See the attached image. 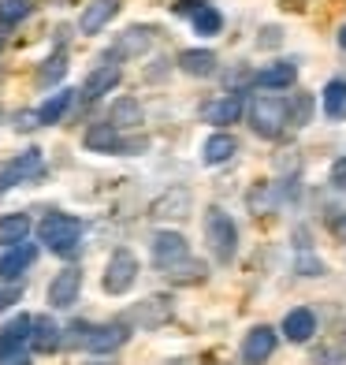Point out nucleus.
Listing matches in <instances>:
<instances>
[{
    "label": "nucleus",
    "instance_id": "obj_36",
    "mask_svg": "<svg viewBox=\"0 0 346 365\" xmlns=\"http://www.w3.org/2000/svg\"><path fill=\"white\" fill-rule=\"evenodd\" d=\"M34 127H41L38 112H19V115H15V130H34Z\"/></svg>",
    "mask_w": 346,
    "mask_h": 365
},
{
    "label": "nucleus",
    "instance_id": "obj_26",
    "mask_svg": "<svg viewBox=\"0 0 346 365\" xmlns=\"http://www.w3.org/2000/svg\"><path fill=\"white\" fill-rule=\"evenodd\" d=\"M71 101H75V90H56L48 101L38 108V123L41 127H53V123H60L63 115H68V108H71Z\"/></svg>",
    "mask_w": 346,
    "mask_h": 365
},
{
    "label": "nucleus",
    "instance_id": "obj_19",
    "mask_svg": "<svg viewBox=\"0 0 346 365\" xmlns=\"http://www.w3.org/2000/svg\"><path fill=\"white\" fill-rule=\"evenodd\" d=\"M216 53L212 48H187V53H179V68H183L190 78H209L216 75Z\"/></svg>",
    "mask_w": 346,
    "mask_h": 365
},
{
    "label": "nucleus",
    "instance_id": "obj_33",
    "mask_svg": "<svg viewBox=\"0 0 346 365\" xmlns=\"http://www.w3.org/2000/svg\"><path fill=\"white\" fill-rule=\"evenodd\" d=\"M90 328H93V324H86V321H75V324L68 328V336H63V339H68V346H86V339H90Z\"/></svg>",
    "mask_w": 346,
    "mask_h": 365
},
{
    "label": "nucleus",
    "instance_id": "obj_1",
    "mask_svg": "<svg viewBox=\"0 0 346 365\" xmlns=\"http://www.w3.org/2000/svg\"><path fill=\"white\" fill-rule=\"evenodd\" d=\"M38 239L56 257H71L82 246V224L75 217H68V212H48V217L38 224Z\"/></svg>",
    "mask_w": 346,
    "mask_h": 365
},
{
    "label": "nucleus",
    "instance_id": "obj_16",
    "mask_svg": "<svg viewBox=\"0 0 346 365\" xmlns=\"http://www.w3.org/2000/svg\"><path fill=\"white\" fill-rule=\"evenodd\" d=\"M120 78H123V71H120V63H101V68H93L90 71V78H86V86H82V97L86 101H97V97H105V93H112L115 86H120Z\"/></svg>",
    "mask_w": 346,
    "mask_h": 365
},
{
    "label": "nucleus",
    "instance_id": "obj_28",
    "mask_svg": "<svg viewBox=\"0 0 346 365\" xmlns=\"http://www.w3.org/2000/svg\"><path fill=\"white\" fill-rule=\"evenodd\" d=\"M164 276H168L172 284H201V279H205V264L194 261V257H187V261L172 264V269H164Z\"/></svg>",
    "mask_w": 346,
    "mask_h": 365
},
{
    "label": "nucleus",
    "instance_id": "obj_31",
    "mask_svg": "<svg viewBox=\"0 0 346 365\" xmlns=\"http://www.w3.org/2000/svg\"><path fill=\"white\" fill-rule=\"evenodd\" d=\"M19 298H23V287L15 284V279H0V313L11 309L15 302H19Z\"/></svg>",
    "mask_w": 346,
    "mask_h": 365
},
{
    "label": "nucleus",
    "instance_id": "obj_29",
    "mask_svg": "<svg viewBox=\"0 0 346 365\" xmlns=\"http://www.w3.org/2000/svg\"><path fill=\"white\" fill-rule=\"evenodd\" d=\"M63 75H68V53H53L38 68V86H56Z\"/></svg>",
    "mask_w": 346,
    "mask_h": 365
},
{
    "label": "nucleus",
    "instance_id": "obj_30",
    "mask_svg": "<svg viewBox=\"0 0 346 365\" xmlns=\"http://www.w3.org/2000/svg\"><path fill=\"white\" fill-rule=\"evenodd\" d=\"M30 11H34V4H30V0H0V26L23 23Z\"/></svg>",
    "mask_w": 346,
    "mask_h": 365
},
{
    "label": "nucleus",
    "instance_id": "obj_32",
    "mask_svg": "<svg viewBox=\"0 0 346 365\" xmlns=\"http://www.w3.org/2000/svg\"><path fill=\"white\" fill-rule=\"evenodd\" d=\"M298 272L302 276H320L324 272V261L320 257H309L305 246H298Z\"/></svg>",
    "mask_w": 346,
    "mask_h": 365
},
{
    "label": "nucleus",
    "instance_id": "obj_22",
    "mask_svg": "<svg viewBox=\"0 0 346 365\" xmlns=\"http://www.w3.org/2000/svg\"><path fill=\"white\" fill-rule=\"evenodd\" d=\"M238 115H242V93H224L220 101H212L205 108V120L209 123H216V127H231V123H238Z\"/></svg>",
    "mask_w": 346,
    "mask_h": 365
},
{
    "label": "nucleus",
    "instance_id": "obj_21",
    "mask_svg": "<svg viewBox=\"0 0 346 365\" xmlns=\"http://www.w3.org/2000/svg\"><path fill=\"white\" fill-rule=\"evenodd\" d=\"M313 331H317V317H313V309H305V306L290 309L287 317H283V336L290 343H309Z\"/></svg>",
    "mask_w": 346,
    "mask_h": 365
},
{
    "label": "nucleus",
    "instance_id": "obj_39",
    "mask_svg": "<svg viewBox=\"0 0 346 365\" xmlns=\"http://www.w3.org/2000/svg\"><path fill=\"white\" fill-rule=\"evenodd\" d=\"M8 45V26H0V48Z\"/></svg>",
    "mask_w": 346,
    "mask_h": 365
},
{
    "label": "nucleus",
    "instance_id": "obj_11",
    "mask_svg": "<svg viewBox=\"0 0 346 365\" xmlns=\"http://www.w3.org/2000/svg\"><path fill=\"white\" fill-rule=\"evenodd\" d=\"M187 212H190V190L187 187H168L150 205V217H157V220H183Z\"/></svg>",
    "mask_w": 346,
    "mask_h": 365
},
{
    "label": "nucleus",
    "instance_id": "obj_20",
    "mask_svg": "<svg viewBox=\"0 0 346 365\" xmlns=\"http://www.w3.org/2000/svg\"><path fill=\"white\" fill-rule=\"evenodd\" d=\"M82 142H86L90 153H123V138L112 123H93Z\"/></svg>",
    "mask_w": 346,
    "mask_h": 365
},
{
    "label": "nucleus",
    "instance_id": "obj_13",
    "mask_svg": "<svg viewBox=\"0 0 346 365\" xmlns=\"http://www.w3.org/2000/svg\"><path fill=\"white\" fill-rule=\"evenodd\" d=\"M179 11H187L194 30H197V34H205V38H212V34H220V30H224V15L212 4H205V0H183Z\"/></svg>",
    "mask_w": 346,
    "mask_h": 365
},
{
    "label": "nucleus",
    "instance_id": "obj_2",
    "mask_svg": "<svg viewBox=\"0 0 346 365\" xmlns=\"http://www.w3.org/2000/svg\"><path fill=\"white\" fill-rule=\"evenodd\" d=\"M205 242H209L212 257H216L220 264L235 261V254H238V227L220 205H212L205 212Z\"/></svg>",
    "mask_w": 346,
    "mask_h": 365
},
{
    "label": "nucleus",
    "instance_id": "obj_40",
    "mask_svg": "<svg viewBox=\"0 0 346 365\" xmlns=\"http://www.w3.org/2000/svg\"><path fill=\"white\" fill-rule=\"evenodd\" d=\"M339 45H342V48H346V26H342V30H339Z\"/></svg>",
    "mask_w": 346,
    "mask_h": 365
},
{
    "label": "nucleus",
    "instance_id": "obj_14",
    "mask_svg": "<svg viewBox=\"0 0 346 365\" xmlns=\"http://www.w3.org/2000/svg\"><path fill=\"white\" fill-rule=\"evenodd\" d=\"M34 261H38V246H34V242H15V246H8L4 257H0V279H19Z\"/></svg>",
    "mask_w": 346,
    "mask_h": 365
},
{
    "label": "nucleus",
    "instance_id": "obj_23",
    "mask_svg": "<svg viewBox=\"0 0 346 365\" xmlns=\"http://www.w3.org/2000/svg\"><path fill=\"white\" fill-rule=\"evenodd\" d=\"M108 123L115 130H135L142 123V105L135 101V97H115L112 108H108Z\"/></svg>",
    "mask_w": 346,
    "mask_h": 365
},
{
    "label": "nucleus",
    "instance_id": "obj_12",
    "mask_svg": "<svg viewBox=\"0 0 346 365\" xmlns=\"http://www.w3.org/2000/svg\"><path fill=\"white\" fill-rule=\"evenodd\" d=\"M30 351H38V354H53L56 346L63 343V328L53 321V317H30Z\"/></svg>",
    "mask_w": 346,
    "mask_h": 365
},
{
    "label": "nucleus",
    "instance_id": "obj_7",
    "mask_svg": "<svg viewBox=\"0 0 346 365\" xmlns=\"http://www.w3.org/2000/svg\"><path fill=\"white\" fill-rule=\"evenodd\" d=\"M130 339V324L127 321H108V324H97L90 328V339H86V351L93 354H112Z\"/></svg>",
    "mask_w": 346,
    "mask_h": 365
},
{
    "label": "nucleus",
    "instance_id": "obj_34",
    "mask_svg": "<svg viewBox=\"0 0 346 365\" xmlns=\"http://www.w3.org/2000/svg\"><path fill=\"white\" fill-rule=\"evenodd\" d=\"M0 331H8V336H15V339H26V336H30V317H26V313H19V317L8 321Z\"/></svg>",
    "mask_w": 346,
    "mask_h": 365
},
{
    "label": "nucleus",
    "instance_id": "obj_25",
    "mask_svg": "<svg viewBox=\"0 0 346 365\" xmlns=\"http://www.w3.org/2000/svg\"><path fill=\"white\" fill-rule=\"evenodd\" d=\"M30 217L26 212H8L0 217V246H15V242H26L30 239Z\"/></svg>",
    "mask_w": 346,
    "mask_h": 365
},
{
    "label": "nucleus",
    "instance_id": "obj_10",
    "mask_svg": "<svg viewBox=\"0 0 346 365\" xmlns=\"http://www.w3.org/2000/svg\"><path fill=\"white\" fill-rule=\"evenodd\" d=\"M120 8H123V0H90L86 11L78 15V30L82 34H101L115 15H120Z\"/></svg>",
    "mask_w": 346,
    "mask_h": 365
},
{
    "label": "nucleus",
    "instance_id": "obj_17",
    "mask_svg": "<svg viewBox=\"0 0 346 365\" xmlns=\"http://www.w3.org/2000/svg\"><path fill=\"white\" fill-rule=\"evenodd\" d=\"M294 82H298V68L290 60H276L253 75V86H261V90H287Z\"/></svg>",
    "mask_w": 346,
    "mask_h": 365
},
{
    "label": "nucleus",
    "instance_id": "obj_3",
    "mask_svg": "<svg viewBox=\"0 0 346 365\" xmlns=\"http://www.w3.org/2000/svg\"><path fill=\"white\" fill-rule=\"evenodd\" d=\"M250 127L257 138H279L287 127V101H279V97H257L250 105Z\"/></svg>",
    "mask_w": 346,
    "mask_h": 365
},
{
    "label": "nucleus",
    "instance_id": "obj_4",
    "mask_svg": "<svg viewBox=\"0 0 346 365\" xmlns=\"http://www.w3.org/2000/svg\"><path fill=\"white\" fill-rule=\"evenodd\" d=\"M138 279V257L130 250H115L105 264V276H101V287L108 294H127L130 287H135Z\"/></svg>",
    "mask_w": 346,
    "mask_h": 365
},
{
    "label": "nucleus",
    "instance_id": "obj_18",
    "mask_svg": "<svg viewBox=\"0 0 346 365\" xmlns=\"http://www.w3.org/2000/svg\"><path fill=\"white\" fill-rule=\"evenodd\" d=\"M150 45H153V30L150 26H130V30H123V34H120V41L112 45V60L142 56Z\"/></svg>",
    "mask_w": 346,
    "mask_h": 365
},
{
    "label": "nucleus",
    "instance_id": "obj_6",
    "mask_svg": "<svg viewBox=\"0 0 346 365\" xmlns=\"http://www.w3.org/2000/svg\"><path fill=\"white\" fill-rule=\"evenodd\" d=\"M190 257V242L179 231H157L153 235V264L157 269H172V264Z\"/></svg>",
    "mask_w": 346,
    "mask_h": 365
},
{
    "label": "nucleus",
    "instance_id": "obj_9",
    "mask_svg": "<svg viewBox=\"0 0 346 365\" xmlns=\"http://www.w3.org/2000/svg\"><path fill=\"white\" fill-rule=\"evenodd\" d=\"M78 291H82V272L78 269H63L53 276V284H48V306L53 309H68L78 302Z\"/></svg>",
    "mask_w": 346,
    "mask_h": 365
},
{
    "label": "nucleus",
    "instance_id": "obj_24",
    "mask_svg": "<svg viewBox=\"0 0 346 365\" xmlns=\"http://www.w3.org/2000/svg\"><path fill=\"white\" fill-rule=\"evenodd\" d=\"M238 153V142H235V135H231V130H220V135H212L209 142H205V164L209 168H216V164H227L231 157Z\"/></svg>",
    "mask_w": 346,
    "mask_h": 365
},
{
    "label": "nucleus",
    "instance_id": "obj_5",
    "mask_svg": "<svg viewBox=\"0 0 346 365\" xmlns=\"http://www.w3.org/2000/svg\"><path fill=\"white\" fill-rule=\"evenodd\" d=\"M41 175H45L41 149H26V153H19L15 160H8L4 168H0V190H11V187H19V182H34Z\"/></svg>",
    "mask_w": 346,
    "mask_h": 365
},
{
    "label": "nucleus",
    "instance_id": "obj_15",
    "mask_svg": "<svg viewBox=\"0 0 346 365\" xmlns=\"http://www.w3.org/2000/svg\"><path fill=\"white\" fill-rule=\"evenodd\" d=\"M172 317V298H145L130 309L127 324H138V328H160L164 321Z\"/></svg>",
    "mask_w": 346,
    "mask_h": 365
},
{
    "label": "nucleus",
    "instance_id": "obj_38",
    "mask_svg": "<svg viewBox=\"0 0 346 365\" xmlns=\"http://www.w3.org/2000/svg\"><path fill=\"white\" fill-rule=\"evenodd\" d=\"M276 41H279V26H268L265 38H261V45H276Z\"/></svg>",
    "mask_w": 346,
    "mask_h": 365
},
{
    "label": "nucleus",
    "instance_id": "obj_27",
    "mask_svg": "<svg viewBox=\"0 0 346 365\" xmlns=\"http://www.w3.org/2000/svg\"><path fill=\"white\" fill-rule=\"evenodd\" d=\"M327 120H346V78H332L320 93Z\"/></svg>",
    "mask_w": 346,
    "mask_h": 365
},
{
    "label": "nucleus",
    "instance_id": "obj_8",
    "mask_svg": "<svg viewBox=\"0 0 346 365\" xmlns=\"http://www.w3.org/2000/svg\"><path fill=\"white\" fill-rule=\"evenodd\" d=\"M276 331L268 324H257L246 331V339H242V361L246 365H261V361H268L276 354Z\"/></svg>",
    "mask_w": 346,
    "mask_h": 365
},
{
    "label": "nucleus",
    "instance_id": "obj_35",
    "mask_svg": "<svg viewBox=\"0 0 346 365\" xmlns=\"http://www.w3.org/2000/svg\"><path fill=\"white\" fill-rule=\"evenodd\" d=\"M0 365H30V351H26V346H11V351H0Z\"/></svg>",
    "mask_w": 346,
    "mask_h": 365
},
{
    "label": "nucleus",
    "instance_id": "obj_37",
    "mask_svg": "<svg viewBox=\"0 0 346 365\" xmlns=\"http://www.w3.org/2000/svg\"><path fill=\"white\" fill-rule=\"evenodd\" d=\"M332 182H335V187H346V157L332 164Z\"/></svg>",
    "mask_w": 346,
    "mask_h": 365
}]
</instances>
